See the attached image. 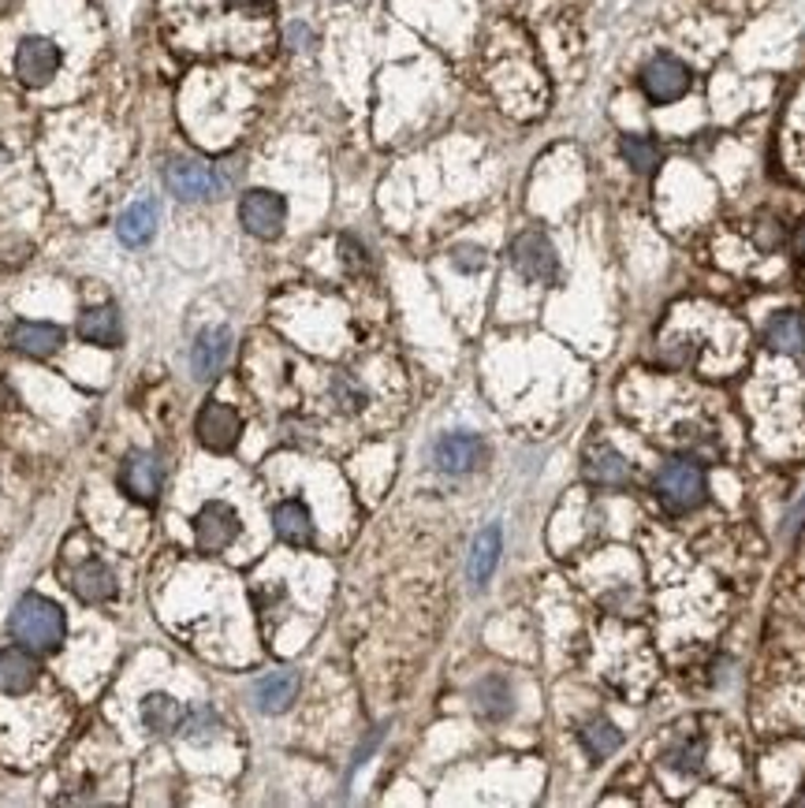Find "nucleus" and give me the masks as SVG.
<instances>
[{"label": "nucleus", "mask_w": 805, "mask_h": 808, "mask_svg": "<svg viewBox=\"0 0 805 808\" xmlns=\"http://www.w3.org/2000/svg\"><path fill=\"white\" fill-rule=\"evenodd\" d=\"M0 165H4V150H0Z\"/></svg>", "instance_id": "obj_32"}, {"label": "nucleus", "mask_w": 805, "mask_h": 808, "mask_svg": "<svg viewBox=\"0 0 805 808\" xmlns=\"http://www.w3.org/2000/svg\"><path fill=\"white\" fill-rule=\"evenodd\" d=\"M153 231H157V205L150 202H134L120 213V221H116V235H120V242H128V247H142V242L153 239Z\"/></svg>", "instance_id": "obj_19"}, {"label": "nucleus", "mask_w": 805, "mask_h": 808, "mask_svg": "<svg viewBox=\"0 0 805 808\" xmlns=\"http://www.w3.org/2000/svg\"><path fill=\"white\" fill-rule=\"evenodd\" d=\"M623 157H627V165L641 171V176H649L656 165H660V150L653 139H641V134H630V139H623Z\"/></svg>", "instance_id": "obj_26"}, {"label": "nucleus", "mask_w": 805, "mask_h": 808, "mask_svg": "<svg viewBox=\"0 0 805 808\" xmlns=\"http://www.w3.org/2000/svg\"><path fill=\"white\" fill-rule=\"evenodd\" d=\"M120 488L139 503L153 507L161 496V462L150 451H131L120 466Z\"/></svg>", "instance_id": "obj_11"}, {"label": "nucleus", "mask_w": 805, "mask_h": 808, "mask_svg": "<svg viewBox=\"0 0 805 808\" xmlns=\"http://www.w3.org/2000/svg\"><path fill=\"white\" fill-rule=\"evenodd\" d=\"M451 261H455V269H463V272H477V269H485V250L459 247L455 253H451Z\"/></svg>", "instance_id": "obj_29"}, {"label": "nucleus", "mask_w": 805, "mask_h": 808, "mask_svg": "<svg viewBox=\"0 0 805 808\" xmlns=\"http://www.w3.org/2000/svg\"><path fill=\"white\" fill-rule=\"evenodd\" d=\"M474 697H477V712L488 715V720H504L511 712V686L504 678H485L474 689Z\"/></svg>", "instance_id": "obj_25"}, {"label": "nucleus", "mask_w": 805, "mask_h": 808, "mask_svg": "<svg viewBox=\"0 0 805 808\" xmlns=\"http://www.w3.org/2000/svg\"><path fill=\"white\" fill-rule=\"evenodd\" d=\"M705 492H709L705 470L690 459L667 462V466L656 474V496L664 499L672 511H694V507L705 503Z\"/></svg>", "instance_id": "obj_2"}, {"label": "nucleus", "mask_w": 805, "mask_h": 808, "mask_svg": "<svg viewBox=\"0 0 805 808\" xmlns=\"http://www.w3.org/2000/svg\"><path fill=\"white\" fill-rule=\"evenodd\" d=\"M8 633L31 652H57L68 638V619L60 604L45 601L38 593H26L15 604L12 619H8Z\"/></svg>", "instance_id": "obj_1"}, {"label": "nucleus", "mask_w": 805, "mask_h": 808, "mask_svg": "<svg viewBox=\"0 0 805 808\" xmlns=\"http://www.w3.org/2000/svg\"><path fill=\"white\" fill-rule=\"evenodd\" d=\"M585 474H590V480H596V485H604V488H627L630 485L627 459H623L615 448H608V443H601V448L590 451V459H585Z\"/></svg>", "instance_id": "obj_18"}, {"label": "nucleus", "mask_w": 805, "mask_h": 808, "mask_svg": "<svg viewBox=\"0 0 805 808\" xmlns=\"http://www.w3.org/2000/svg\"><path fill=\"white\" fill-rule=\"evenodd\" d=\"M79 340L94 343V347H116L120 343V317H116L113 306H94L79 317Z\"/></svg>", "instance_id": "obj_20"}, {"label": "nucleus", "mask_w": 805, "mask_h": 808, "mask_svg": "<svg viewBox=\"0 0 805 808\" xmlns=\"http://www.w3.org/2000/svg\"><path fill=\"white\" fill-rule=\"evenodd\" d=\"M500 548H504L500 525H488V530L477 533L474 551H470V581H474V585H485V581L493 578L496 562H500Z\"/></svg>", "instance_id": "obj_21"}, {"label": "nucleus", "mask_w": 805, "mask_h": 808, "mask_svg": "<svg viewBox=\"0 0 805 808\" xmlns=\"http://www.w3.org/2000/svg\"><path fill=\"white\" fill-rule=\"evenodd\" d=\"M798 253L805 258V224H802V231H798Z\"/></svg>", "instance_id": "obj_30"}, {"label": "nucleus", "mask_w": 805, "mask_h": 808, "mask_svg": "<svg viewBox=\"0 0 805 808\" xmlns=\"http://www.w3.org/2000/svg\"><path fill=\"white\" fill-rule=\"evenodd\" d=\"M641 90L649 94V102L672 105L678 97H686V90H690V68L678 57L660 52V57H653L641 68Z\"/></svg>", "instance_id": "obj_6"}, {"label": "nucleus", "mask_w": 805, "mask_h": 808, "mask_svg": "<svg viewBox=\"0 0 805 808\" xmlns=\"http://www.w3.org/2000/svg\"><path fill=\"white\" fill-rule=\"evenodd\" d=\"M187 720V708L176 701V697L168 693H150L146 701H142V723L150 726V730L157 734H171L179 730Z\"/></svg>", "instance_id": "obj_22"}, {"label": "nucleus", "mask_w": 805, "mask_h": 808, "mask_svg": "<svg viewBox=\"0 0 805 808\" xmlns=\"http://www.w3.org/2000/svg\"><path fill=\"white\" fill-rule=\"evenodd\" d=\"M332 395H336V403L343 411H362V403H366V392H362L358 380L351 377H336V384H332Z\"/></svg>", "instance_id": "obj_28"}, {"label": "nucleus", "mask_w": 805, "mask_h": 808, "mask_svg": "<svg viewBox=\"0 0 805 808\" xmlns=\"http://www.w3.org/2000/svg\"><path fill=\"white\" fill-rule=\"evenodd\" d=\"M239 533H242L239 511L228 507V503H221V499L202 503V511L194 514V537H198V548H202V551L232 548V544L239 540Z\"/></svg>", "instance_id": "obj_7"}, {"label": "nucleus", "mask_w": 805, "mask_h": 808, "mask_svg": "<svg viewBox=\"0 0 805 808\" xmlns=\"http://www.w3.org/2000/svg\"><path fill=\"white\" fill-rule=\"evenodd\" d=\"M433 462H437L445 474H470L485 462V440L474 432H448L433 448Z\"/></svg>", "instance_id": "obj_10"}, {"label": "nucleus", "mask_w": 805, "mask_h": 808, "mask_svg": "<svg viewBox=\"0 0 805 808\" xmlns=\"http://www.w3.org/2000/svg\"><path fill=\"white\" fill-rule=\"evenodd\" d=\"M794 805H805V794H798V797H794Z\"/></svg>", "instance_id": "obj_31"}, {"label": "nucleus", "mask_w": 805, "mask_h": 808, "mask_svg": "<svg viewBox=\"0 0 805 808\" xmlns=\"http://www.w3.org/2000/svg\"><path fill=\"white\" fill-rule=\"evenodd\" d=\"M298 697V675L295 670H273L254 686V704L265 715H280L292 708V701Z\"/></svg>", "instance_id": "obj_16"}, {"label": "nucleus", "mask_w": 805, "mask_h": 808, "mask_svg": "<svg viewBox=\"0 0 805 808\" xmlns=\"http://www.w3.org/2000/svg\"><path fill=\"white\" fill-rule=\"evenodd\" d=\"M116 589H120L116 585V574L97 559L83 562V567L71 574V593H75L83 604H108L116 596Z\"/></svg>", "instance_id": "obj_15"}, {"label": "nucleus", "mask_w": 805, "mask_h": 808, "mask_svg": "<svg viewBox=\"0 0 805 808\" xmlns=\"http://www.w3.org/2000/svg\"><path fill=\"white\" fill-rule=\"evenodd\" d=\"M228 358H232V332L228 329H205L194 340V350H191V373H194V380L221 377L224 366H228Z\"/></svg>", "instance_id": "obj_12"}, {"label": "nucleus", "mask_w": 805, "mask_h": 808, "mask_svg": "<svg viewBox=\"0 0 805 808\" xmlns=\"http://www.w3.org/2000/svg\"><path fill=\"white\" fill-rule=\"evenodd\" d=\"M60 63H64V52L52 38L45 34H26V38L15 45V75H20L23 86H49L57 79Z\"/></svg>", "instance_id": "obj_4"}, {"label": "nucleus", "mask_w": 805, "mask_h": 808, "mask_svg": "<svg viewBox=\"0 0 805 808\" xmlns=\"http://www.w3.org/2000/svg\"><path fill=\"white\" fill-rule=\"evenodd\" d=\"M511 261L522 276L533 280V284H552L559 272L556 247H552L548 235H541V231H522L511 247Z\"/></svg>", "instance_id": "obj_9"}, {"label": "nucleus", "mask_w": 805, "mask_h": 808, "mask_svg": "<svg viewBox=\"0 0 805 808\" xmlns=\"http://www.w3.org/2000/svg\"><path fill=\"white\" fill-rule=\"evenodd\" d=\"M768 343H772V350L780 354H798L805 347V321L802 313H776L772 321H768Z\"/></svg>", "instance_id": "obj_23"}, {"label": "nucleus", "mask_w": 805, "mask_h": 808, "mask_svg": "<svg viewBox=\"0 0 805 808\" xmlns=\"http://www.w3.org/2000/svg\"><path fill=\"white\" fill-rule=\"evenodd\" d=\"M273 530H276V537L284 544H292V548H306V544H313L310 507H306L303 499H284V503H276Z\"/></svg>", "instance_id": "obj_14"}, {"label": "nucleus", "mask_w": 805, "mask_h": 808, "mask_svg": "<svg viewBox=\"0 0 805 808\" xmlns=\"http://www.w3.org/2000/svg\"><path fill=\"white\" fill-rule=\"evenodd\" d=\"M8 343L20 354H26V358H49V354H57L60 343H64V329H60V324H45V321H20L8 332Z\"/></svg>", "instance_id": "obj_13"}, {"label": "nucleus", "mask_w": 805, "mask_h": 808, "mask_svg": "<svg viewBox=\"0 0 805 808\" xmlns=\"http://www.w3.org/2000/svg\"><path fill=\"white\" fill-rule=\"evenodd\" d=\"M701 757H705L701 741H683V746L664 752V764L678 771V775H694V771H701Z\"/></svg>", "instance_id": "obj_27"}, {"label": "nucleus", "mask_w": 805, "mask_h": 808, "mask_svg": "<svg viewBox=\"0 0 805 808\" xmlns=\"http://www.w3.org/2000/svg\"><path fill=\"white\" fill-rule=\"evenodd\" d=\"M239 224L254 239H276L287 224V202L276 190H247L239 202Z\"/></svg>", "instance_id": "obj_5"}, {"label": "nucleus", "mask_w": 805, "mask_h": 808, "mask_svg": "<svg viewBox=\"0 0 805 808\" xmlns=\"http://www.w3.org/2000/svg\"><path fill=\"white\" fill-rule=\"evenodd\" d=\"M42 667L38 660L31 656V649H8L0 652V689L4 693H26L38 682Z\"/></svg>", "instance_id": "obj_17"}, {"label": "nucleus", "mask_w": 805, "mask_h": 808, "mask_svg": "<svg viewBox=\"0 0 805 808\" xmlns=\"http://www.w3.org/2000/svg\"><path fill=\"white\" fill-rule=\"evenodd\" d=\"M582 746L593 760H604L623 746V734L612 720H590L582 726Z\"/></svg>", "instance_id": "obj_24"}, {"label": "nucleus", "mask_w": 805, "mask_h": 808, "mask_svg": "<svg viewBox=\"0 0 805 808\" xmlns=\"http://www.w3.org/2000/svg\"><path fill=\"white\" fill-rule=\"evenodd\" d=\"M165 183L179 202H202V198L221 194V190L228 187V176L198 157H176L165 168Z\"/></svg>", "instance_id": "obj_3"}, {"label": "nucleus", "mask_w": 805, "mask_h": 808, "mask_svg": "<svg viewBox=\"0 0 805 808\" xmlns=\"http://www.w3.org/2000/svg\"><path fill=\"white\" fill-rule=\"evenodd\" d=\"M194 432H198V443L210 451H232L235 443H239V432H242V417L235 406L221 403V399H210V403L198 411V421H194Z\"/></svg>", "instance_id": "obj_8"}]
</instances>
